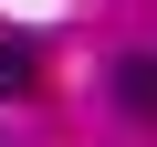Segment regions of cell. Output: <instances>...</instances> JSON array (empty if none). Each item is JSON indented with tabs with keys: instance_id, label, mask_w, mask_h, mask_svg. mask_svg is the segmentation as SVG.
I'll use <instances>...</instances> for the list:
<instances>
[{
	"instance_id": "obj_1",
	"label": "cell",
	"mask_w": 157,
	"mask_h": 147,
	"mask_svg": "<svg viewBox=\"0 0 157 147\" xmlns=\"http://www.w3.org/2000/svg\"><path fill=\"white\" fill-rule=\"evenodd\" d=\"M115 105H126L136 126H157V53H126V63H115Z\"/></svg>"
},
{
	"instance_id": "obj_2",
	"label": "cell",
	"mask_w": 157,
	"mask_h": 147,
	"mask_svg": "<svg viewBox=\"0 0 157 147\" xmlns=\"http://www.w3.org/2000/svg\"><path fill=\"white\" fill-rule=\"evenodd\" d=\"M32 84H42V53L32 42H0V95H32Z\"/></svg>"
}]
</instances>
